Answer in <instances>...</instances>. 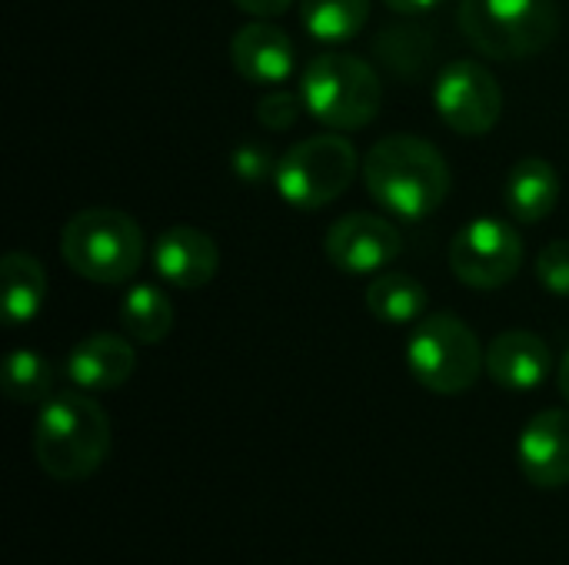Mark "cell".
<instances>
[{
	"label": "cell",
	"mask_w": 569,
	"mask_h": 565,
	"mask_svg": "<svg viewBox=\"0 0 569 565\" xmlns=\"http://www.w3.org/2000/svg\"><path fill=\"white\" fill-rule=\"evenodd\" d=\"M363 183L380 210L400 220H423L450 193V167L443 153L413 133H393L363 157Z\"/></svg>",
	"instance_id": "6da1fadb"
},
{
	"label": "cell",
	"mask_w": 569,
	"mask_h": 565,
	"mask_svg": "<svg viewBox=\"0 0 569 565\" xmlns=\"http://www.w3.org/2000/svg\"><path fill=\"white\" fill-rule=\"evenodd\" d=\"M33 456L50 480L77 483L93 476L110 456V420L83 393H60L40 406Z\"/></svg>",
	"instance_id": "7a4b0ae2"
},
{
	"label": "cell",
	"mask_w": 569,
	"mask_h": 565,
	"mask_svg": "<svg viewBox=\"0 0 569 565\" xmlns=\"http://www.w3.org/2000/svg\"><path fill=\"white\" fill-rule=\"evenodd\" d=\"M143 233L133 216L107 206L80 210L67 220L60 233V253L67 266L103 286L127 283L143 263Z\"/></svg>",
	"instance_id": "3957f363"
},
{
	"label": "cell",
	"mask_w": 569,
	"mask_h": 565,
	"mask_svg": "<svg viewBox=\"0 0 569 565\" xmlns=\"http://www.w3.org/2000/svg\"><path fill=\"white\" fill-rule=\"evenodd\" d=\"M407 370L423 390L457 396L487 370V350L460 316L433 313L423 316L407 340Z\"/></svg>",
	"instance_id": "277c9868"
},
{
	"label": "cell",
	"mask_w": 569,
	"mask_h": 565,
	"mask_svg": "<svg viewBox=\"0 0 569 565\" xmlns=\"http://www.w3.org/2000/svg\"><path fill=\"white\" fill-rule=\"evenodd\" d=\"M380 77L353 53H320L300 77L303 110L333 130L367 127L380 110Z\"/></svg>",
	"instance_id": "5b68a950"
},
{
	"label": "cell",
	"mask_w": 569,
	"mask_h": 565,
	"mask_svg": "<svg viewBox=\"0 0 569 565\" xmlns=\"http://www.w3.org/2000/svg\"><path fill=\"white\" fill-rule=\"evenodd\" d=\"M460 27L480 53L523 60L557 37L560 10L553 0H463Z\"/></svg>",
	"instance_id": "8992f818"
},
{
	"label": "cell",
	"mask_w": 569,
	"mask_h": 565,
	"mask_svg": "<svg viewBox=\"0 0 569 565\" xmlns=\"http://www.w3.org/2000/svg\"><path fill=\"white\" fill-rule=\"evenodd\" d=\"M357 167L363 163L357 160L353 143L337 133H323L290 147L277 163L273 183L290 206L320 210L350 190Z\"/></svg>",
	"instance_id": "52a82bcc"
},
{
	"label": "cell",
	"mask_w": 569,
	"mask_h": 565,
	"mask_svg": "<svg viewBox=\"0 0 569 565\" xmlns=\"http://www.w3.org/2000/svg\"><path fill=\"white\" fill-rule=\"evenodd\" d=\"M520 266L523 240L497 216L470 220L450 243V270L473 290H500L520 273Z\"/></svg>",
	"instance_id": "ba28073f"
},
{
	"label": "cell",
	"mask_w": 569,
	"mask_h": 565,
	"mask_svg": "<svg viewBox=\"0 0 569 565\" xmlns=\"http://www.w3.org/2000/svg\"><path fill=\"white\" fill-rule=\"evenodd\" d=\"M440 120L460 137H483L503 113V90L480 60H453L433 83Z\"/></svg>",
	"instance_id": "9c48e42d"
},
{
	"label": "cell",
	"mask_w": 569,
	"mask_h": 565,
	"mask_svg": "<svg viewBox=\"0 0 569 565\" xmlns=\"http://www.w3.org/2000/svg\"><path fill=\"white\" fill-rule=\"evenodd\" d=\"M403 250L400 230L373 213H350L337 220L323 236L327 260L350 276H370L387 270Z\"/></svg>",
	"instance_id": "30bf717a"
},
{
	"label": "cell",
	"mask_w": 569,
	"mask_h": 565,
	"mask_svg": "<svg viewBox=\"0 0 569 565\" xmlns=\"http://www.w3.org/2000/svg\"><path fill=\"white\" fill-rule=\"evenodd\" d=\"M517 463L537 490L569 486V410H543L523 426Z\"/></svg>",
	"instance_id": "8fae6325"
},
{
	"label": "cell",
	"mask_w": 569,
	"mask_h": 565,
	"mask_svg": "<svg viewBox=\"0 0 569 565\" xmlns=\"http://www.w3.org/2000/svg\"><path fill=\"white\" fill-rule=\"evenodd\" d=\"M153 270L177 290H200L220 270V250L213 236L197 226H170L153 243Z\"/></svg>",
	"instance_id": "7c38bea8"
},
{
	"label": "cell",
	"mask_w": 569,
	"mask_h": 565,
	"mask_svg": "<svg viewBox=\"0 0 569 565\" xmlns=\"http://www.w3.org/2000/svg\"><path fill=\"white\" fill-rule=\"evenodd\" d=\"M553 373V353L547 340L530 330H507L487 346V376L513 393H527L547 383Z\"/></svg>",
	"instance_id": "4fadbf2b"
},
{
	"label": "cell",
	"mask_w": 569,
	"mask_h": 565,
	"mask_svg": "<svg viewBox=\"0 0 569 565\" xmlns=\"http://www.w3.org/2000/svg\"><path fill=\"white\" fill-rule=\"evenodd\" d=\"M230 60L247 83L273 87L293 73L297 47L277 23H247L230 40Z\"/></svg>",
	"instance_id": "5bb4252c"
},
{
	"label": "cell",
	"mask_w": 569,
	"mask_h": 565,
	"mask_svg": "<svg viewBox=\"0 0 569 565\" xmlns=\"http://www.w3.org/2000/svg\"><path fill=\"white\" fill-rule=\"evenodd\" d=\"M137 370L133 343L117 333H93L80 340L67 356V380L87 393H107L123 386Z\"/></svg>",
	"instance_id": "9a60e30c"
},
{
	"label": "cell",
	"mask_w": 569,
	"mask_h": 565,
	"mask_svg": "<svg viewBox=\"0 0 569 565\" xmlns=\"http://www.w3.org/2000/svg\"><path fill=\"white\" fill-rule=\"evenodd\" d=\"M560 200V173L543 157H523L513 163L503 183V203L517 223H540Z\"/></svg>",
	"instance_id": "2e32d148"
},
{
	"label": "cell",
	"mask_w": 569,
	"mask_h": 565,
	"mask_svg": "<svg viewBox=\"0 0 569 565\" xmlns=\"http://www.w3.org/2000/svg\"><path fill=\"white\" fill-rule=\"evenodd\" d=\"M3 280V320L10 326L30 323L47 300V270L30 253H7L0 263Z\"/></svg>",
	"instance_id": "e0dca14e"
},
{
	"label": "cell",
	"mask_w": 569,
	"mask_h": 565,
	"mask_svg": "<svg viewBox=\"0 0 569 565\" xmlns=\"http://www.w3.org/2000/svg\"><path fill=\"white\" fill-rule=\"evenodd\" d=\"M427 286L407 273H380L367 290V310L387 326L420 323L427 313Z\"/></svg>",
	"instance_id": "ac0fdd59"
},
{
	"label": "cell",
	"mask_w": 569,
	"mask_h": 565,
	"mask_svg": "<svg viewBox=\"0 0 569 565\" xmlns=\"http://www.w3.org/2000/svg\"><path fill=\"white\" fill-rule=\"evenodd\" d=\"M370 0H300V23L320 43H343L367 27Z\"/></svg>",
	"instance_id": "d6986e66"
},
{
	"label": "cell",
	"mask_w": 569,
	"mask_h": 565,
	"mask_svg": "<svg viewBox=\"0 0 569 565\" xmlns=\"http://www.w3.org/2000/svg\"><path fill=\"white\" fill-rule=\"evenodd\" d=\"M120 323L130 340L150 346V343H160L173 330V306L157 286L137 283L127 290L120 303Z\"/></svg>",
	"instance_id": "ffe728a7"
},
{
	"label": "cell",
	"mask_w": 569,
	"mask_h": 565,
	"mask_svg": "<svg viewBox=\"0 0 569 565\" xmlns=\"http://www.w3.org/2000/svg\"><path fill=\"white\" fill-rule=\"evenodd\" d=\"M53 390V366L47 356H40L37 350H13L3 363V393L20 403V406H33V403H47Z\"/></svg>",
	"instance_id": "44dd1931"
},
{
	"label": "cell",
	"mask_w": 569,
	"mask_h": 565,
	"mask_svg": "<svg viewBox=\"0 0 569 565\" xmlns=\"http://www.w3.org/2000/svg\"><path fill=\"white\" fill-rule=\"evenodd\" d=\"M537 276L553 296H569V240H553L540 250Z\"/></svg>",
	"instance_id": "7402d4cb"
},
{
	"label": "cell",
	"mask_w": 569,
	"mask_h": 565,
	"mask_svg": "<svg viewBox=\"0 0 569 565\" xmlns=\"http://www.w3.org/2000/svg\"><path fill=\"white\" fill-rule=\"evenodd\" d=\"M300 110H303V100L300 93H287V90H270L260 103H257V120L260 127L267 130H290L297 120H300Z\"/></svg>",
	"instance_id": "603a6c76"
},
{
	"label": "cell",
	"mask_w": 569,
	"mask_h": 565,
	"mask_svg": "<svg viewBox=\"0 0 569 565\" xmlns=\"http://www.w3.org/2000/svg\"><path fill=\"white\" fill-rule=\"evenodd\" d=\"M230 163H233V173H237L240 180H247V183H263L270 173H277V163H280V160H277L273 150L263 147V143H240V147L233 150Z\"/></svg>",
	"instance_id": "cb8c5ba5"
},
{
	"label": "cell",
	"mask_w": 569,
	"mask_h": 565,
	"mask_svg": "<svg viewBox=\"0 0 569 565\" xmlns=\"http://www.w3.org/2000/svg\"><path fill=\"white\" fill-rule=\"evenodd\" d=\"M243 13H250V17H280V13H287L290 10V3L293 0H233Z\"/></svg>",
	"instance_id": "d4e9b609"
},
{
	"label": "cell",
	"mask_w": 569,
	"mask_h": 565,
	"mask_svg": "<svg viewBox=\"0 0 569 565\" xmlns=\"http://www.w3.org/2000/svg\"><path fill=\"white\" fill-rule=\"evenodd\" d=\"M383 3L397 13H427V10L440 7L443 0H383Z\"/></svg>",
	"instance_id": "484cf974"
},
{
	"label": "cell",
	"mask_w": 569,
	"mask_h": 565,
	"mask_svg": "<svg viewBox=\"0 0 569 565\" xmlns=\"http://www.w3.org/2000/svg\"><path fill=\"white\" fill-rule=\"evenodd\" d=\"M557 383H560V393H563V400L569 403V350L563 353V360H560V373H557Z\"/></svg>",
	"instance_id": "4316f807"
}]
</instances>
